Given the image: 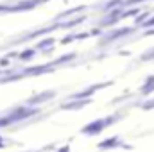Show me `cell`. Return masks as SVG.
I'll list each match as a JSON object with an SVG mask.
<instances>
[{"instance_id":"obj_1","label":"cell","mask_w":154,"mask_h":152,"mask_svg":"<svg viewBox=\"0 0 154 152\" xmlns=\"http://www.w3.org/2000/svg\"><path fill=\"white\" fill-rule=\"evenodd\" d=\"M120 118H122V116L118 113L109 114V116H99V118L88 122L86 125H82V127H81V134H84V136H99V134L104 132L108 127L115 125Z\"/></svg>"},{"instance_id":"obj_2","label":"cell","mask_w":154,"mask_h":152,"mask_svg":"<svg viewBox=\"0 0 154 152\" xmlns=\"http://www.w3.org/2000/svg\"><path fill=\"white\" fill-rule=\"evenodd\" d=\"M136 29L138 27L131 25V27H118V29H113V31H108V32L102 34L100 43L106 45V43H113V41H120V39H124V38H129L131 34L136 32Z\"/></svg>"},{"instance_id":"obj_3","label":"cell","mask_w":154,"mask_h":152,"mask_svg":"<svg viewBox=\"0 0 154 152\" xmlns=\"http://www.w3.org/2000/svg\"><path fill=\"white\" fill-rule=\"evenodd\" d=\"M129 149V150H133V145H127V143H124L122 141V138L115 134V136H109V138H106V140H102L99 145H97V149L99 150H111V149Z\"/></svg>"},{"instance_id":"obj_4","label":"cell","mask_w":154,"mask_h":152,"mask_svg":"<svg viewBox=\"0 0 154 152\" xmlns=\"http://www.w3.org/2000/svg\"><path fill=\"white\" fill-rule=\"evenodd\" d=\"M56 95H57L56 90H45V91H41V93L32 95L29 100H25V104L31 106V108H38L39 104H45V102H50L52 99H56Z\"/></svg>"},{"instance_id":"obj_5","label":"cell","mask_w":154,"mask_h":152,"mask_svg":"<svg viewBox=\"0 0 154 152\" xmlns=\"http://www.w3.org/2000/svg\"><path fill=\"white\" fill-rule=\"evenodd\" d=\"M56 70V66L52 63H45V65H36V66H29V68H23L22 74L25 77L31 75H45V74H52Z\"/></svg>"},{"instance_id":"obj_6","label":"cell","mask_w":154,"mask_h":152,"mask_svg":"<svg viewBox=\"0 0 154 152\" xmlns=\"http://www.w3.org/2000/svg\"><path fill=\"white\" fill-rule=\"evenodd\" d=\"M91 104V99H68L66 102H63L59 106V109H65V111H79L86 106Z\"/></svg>"},{"instance_id":"obj_7","label":"cell","mask_w":154,"mask_h":152,"mask_svg":"<svg viewBox=\"0 0 154 152\" xmlns=\"http://www.w3.org/2000/svg\"><path fill=\"white\" fill-rule=\"evenodd\" d=\"M56 29H59V25H57V23H50V25H47V27H41V29H38V31H34V32H29V34L22 36L20 41H29V39L39 38V36H47V34H50V32L56 31Z\"/></svg>"},{"instance_id":"obj_8","label":"cell","mask_w":154,"mask_h":152,"mask_svg":"<svg viewBox=\"0 0 154 152\" xmlns=\"http://www.w3.org/2000/svg\"><path fill=\"white\" fill-rule=\"evenodd\" d=\"M88 9V5H77L74 9H68V11H63V13H59L54 20H52V23H57V22H63V20H66V18H70V16H75L79 13H84Z\"/></svg>"},{"instance_id":"obj_9","label":"cell","mask_w":154,"mask_h":152,"mask_svg":"<svg viewBox=\"0 0 154 152\" xmlns=\"http://www.w3.org/2000/svg\"><path fill=\"white\" fill-rule=\"evenodd\" d=\"M86 22V16L84 14H77L75 18H68V20H63V22H57V25H59V29H74L77 25H81V23H84Z\"/></svg>"},{"instance_id":"obj_10","label":"cell","mask_w":154,"mask_h":152,"mask_svg":"<svg viewBox=\"0 0 154 152\" xmlns=\"http://www.w3.org/2000/svg\"><path fill=\"white\" fill-rule=\"evenodd\" d=\"M151 93H154V74L147 77V79L143 81L142 88H140V95H142V97H147V95H151Z\"/></svg>"},{"instance_id":"obj_11","label":"cell","mask_w":154,"mask_h":152,"mask_svg":"<svg viewBox=\"0 0 154 152\" xmlns=\"http://www.w3.org/2000/svg\"><path fill=\"white\" fill-rule=\"evenodd\" d=\"M77 57L75 52H70V54H65V56H61V57H57V59H54V61H50L56 68L57 66H61V65H68V63H72L74 59Z\"/></svg>"},{"instance_id":"obj_12","label":"cell","mask_w":154,"mask_h":152,"mask_svg":"<svg viewBox=\"0 0 154 152\" xmlns=\"http://www.w3.org/2000/svg\"><path fill=\"white\" fill-rule=\"evenodd\" d=\"M50 47H56V39L52 38V36H50V38H43V39H39L38 43H36V47H34V48L43 52V50H47V48H50Z\"/></svg>"},{"instance_id":"obj_13","label":"cell","mask_w":154,"mask_h":152,"mask_svg":"<svg viewBox=\"0 0 154 152\" xmlns=\"http://www.w3.org/2000/svg\"><path fill=\"white\" fill-rule=\"evenodd\" d=\"M36 48L32 47V48H25V50H22V52H18V59L20 61H31V59H34V56H36Z\"/></svg>"},{"instance_id":"obj_14","label":"cell","mask_w":154,"mask_h":152,"mask_svg":"<svg viewBox=\"0 0 154 152\" xmlns=\"http://www.w3.org/2000/svg\"><path fill=\"white\" fill-rule=\"evenodd\" d=\"M149 16H151V11H143V13L140 11V13H138V14L134 16V27H142V25L145 23V20L149 18Z\"/></svg>"},{"instance_id":"obj_15","label":"cell","mask_w":154,"mask_h":152,"mask_svg":"<svg viewBox=\"0 0 154 152\" xmlns=\"http://www.w3.org/2000/svg\"><path fill=\"white\" fill-rule=\"evenodd\" d=\"M122 4H124V0H109V2H106L102 5V9L109 11V9H115V7H122Z\"/></svg>"},{"instance_id":"obj_16","label":"cell","mask_w":154,"mask_h":152,"mask_svg":"<svg viewBox=\"0 0 154 152\" xmlns=\"http://www.w3.org/2000/svg\"><path fill=\"white\" fill-rule=\"evenodd\" d=\"M138 108H140L142 111H151V109H154V99H147V100L140 102Z\"/></svg>"},{"instance_id":"obj_17","label":"cell","mask_w":154,"mask_h":152,"mask_svg":"<svg viewBox=\"0 0 154 152\" xmlns=\"http://www.w3.org/2000/svg\"><path fill=\"white\" fill-rule=\"evenodd\" d=\"M154 59V47H151L147 52H143L140 56V63H145V61H152Z\"/></svg>"},{"instance_id":"obj_18","label":"cell","mask_w":154,"mask_h":152,"mask_svg":"<svg viewBox=\"0 0 154 152\" xmlns=\"http://www.w3.org/2000/svg\"><path fill=\"white\" fill-rule=\"evenodd\" d=\"M149 0H124L122 7H134V5H140V4H145Z\"/></svg>"},{"instance_id":"obj_19","label":"cell","mask_w":154,"mask_h":152,"mask_svg":"<svg viewBox=\"0 0 154 152\" xmlns=\"http://www.w3.org/2000/svg\"><path fill=\"white\" fill-rule=\"evenodd\" d=\"M74 41H75V32H72V34H66L65 38H61L59 45H68V43H74Z\"/></svg>"},{"instance_id":"obj_20","label":"cell","mask_w":154,"mask_h":152,"mask_svg":"<svg viewBox=\"0 0 154 152\" xmlns=\"http://www.w3.org/2000/svg\"><path fill=\"white\" fill-rule=\"evenodd\" d=\"M102 34H104V29L102 27H95V29L90 31V36H102Z\"/></svg>"},{"instance_id":"obj_21","label":"cell","mask_w":154,"mask_h":152,"mask_svg":"<svg viewBox=\"0 0 154 152\" xmlns=\"http://www.w3.org/2000/svg\"><path fill=\"white\" fill-rule=\"evenodd\" d=\"M90 38V31L88 32H75V41L77 39H88Z\"/></svg>"},{"instance_id":"obj_22","label":"cell","mask_w":154,"mask_h":152,"mask_svg":"<svg viewBox=\"0 0 154 152\" xmlns=\"http://www.w3.org/2000/svg\"><path fill=\"white\" fill-rule=\"evenodd\" d=\"M145 32H142L143 38H149V36H154V27H149V29H143Z\"/></svg>"},{"instance_id":"obj_23","label":"cell","mask_w":154,"mask_h":152,"mask_svg":"<svg viewBox=\"0 0 154 152\" xmlns=\"http://www.w3.org/2000/svg\"><path fill=\"white\" fill-rule=\"evenodd\" d=\"M11 4H0V13H9Z\"/></svg>"},{"instance_id":"obj_24","label":"cell","mask_w":154,"mask_h":152,"mask_svg":"<svg viewBox=\"0 0 154 152\" xmlns=\"http://www.w3.org/2000/svg\"><path fill=\"white\" fill-rule=\"evenodd\" d=\"M9 65H11L9 57H2V59H0V66H9Z\"/></svg>"},{"instance_id":"obj_25","label":"cell","mask_w":154,"mask_h":152,"mask_svg":"<svg viewBox=\"0 0 154 152\" xmlns=\"http://www.w3.org/2000/svg\"><path fill=\"white\" fill-rule=\"evenodd\" d=\"M57 152H70V145H65V147H61Z\"/></svg>"},{"instance_id":"obj_26","label":"cell","mask_w":154,"mask_h":152,"mask_svg":"<svg viewBox=\"0 0 154 152\" xmlns=\"http://www.w3.org/2000/svg\"><path fill=\"white\" fill-rule=\"evenodd\" d=\"M5 147V140H4V136H0V149H4Z\"/></svg>"},{"instance_id":"obj_27","label":"cell","mask_w":154,"mask_h":152,"mask_svg":"<svg viewBox=\"0 0 154 152\" xmlns=\"http://www.w3.org/2000/svg\"><path fill=\"white\" fill-rule=\"evenodd\" d=\"M25 152H41V150H25Z\"/></svg>"}]
</instances>
